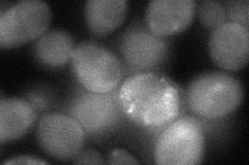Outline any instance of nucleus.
<instances>
[{"mask_svg":"<svg viewBox=\"0 0 249 165\" xmlns=\"http://www.w3.org/2000/svg\"><path fill=\"white\" fill-rule=\"evenodd\" d=\"M119 99L129 121L146 136L157 137L187 107L180 86L158 73L129 75L119 87Z\"/></svg>","mask_w":249,"mask_h":165,"instance_id":"obj_1","label":"nucleus"},{"mask_svg":"<svg viewBox=\"0 0 249 165\" xmlns=\"http://www.w3.org/2000/svg\"><path fill=\"white\" fill-rule=\"evenodd\" d=\"M62 111L73 117L81 125L87 137L96 143L111 137L132 124L123 112L119 88L111 92L96 93L76 84L70 90Z\"/></svg>","mask_w":249,"mask_h":165,"instance_id":"obj_2","label":"nucleus"},{"mask_svg":"<svg viewBox=\"0 0 249 165\" xmlns=\"http://www.w3.org/2000/svg\"><path fill=\"white\" fill-rule=\"evenodd\" d=\"M244 97L243 85L224 72H207L196 76L185 92L186 105L199 118L221 120L239 107Z\"/></svg>","mask_w":249,"mask_h":165,"instance_id":"obj_3","label":"nucleus"},{"mask_svg":"<svg viewBox=\"0 0 249 165\" xmlns=\"http://www.w3.org/2000/svg\"><path fill=\"white\" fill-rule=\"evenodd\" d=\"M181 116L156 137L153 157L161 165H193L205 158L206 126L209 119Z\"/></svg>","mask_w":249,"mask_h":165,"instance_id":"obj_4","label":"nucleus"},{"mask_svg":"<svg viewBox=\"0 0 249 165\" xmlns=\"http://www.w3.org/2000/svg\"><path fill=\"white\" fill-rule=\"evenodd\" d=\"M116 51L124 75L158 73L171 54L168 37L153 33L143 21H135L124 28L116 41Z\"/></svg>","mask_w":249,"mask_h":165,"instance_id":"obj_5","label":"nucleus"},{"mask_svg":"<svg viewBox=\"0 0 249 165\" xmlns=\"http://www.w3.org/2000/svg\"><path fill=\"white\" fill-rule=\"evenodd\" d=\"M71 65L78 84L90 92H111L123 82L124 68L118 55L93 42L75 45Z\"/></svg>","mask_w":249,"mask_h":165,"instance_id":"obj_6","label":"nucleus"},{"mask_svg":"<svg viewBox=\"0 0 249 165\" xmlns=\"http://www.w3.org/2000/svg\"><path fill=\"white\" fill-rule=\"evenodd\" d=\"M50 6L42 0H21L0 14V46L15 48L42 36L51 22Z\"/></svg>","mask_w":249,"mask_h":165,"instance_id":"obj_7","label":"nucleus"},{"mask_svg":"<svg viewBox=\"0 0 249 165\" xmlns=\"http://www.w3.org/2000/svg\"><path fill=\"white\" fill-rule=\"evenodd\" d=\"M85 138L81 125L66 113H47L37 123V144L45 153L60 161L73 160L83 149Z\"/></svg>","mask_w":249,"mask_h":165,"instance_id":"obj_8","label":"nucleus"},{"mask_svg":"<svg viewBox=\"0 0 249 165\" xmlns=\"http://www.w3.org/2000/svg\"><path fill=\"white\" fill-rule=\"evenodd\" d=\"M209 52L219 67L238 72L249 58V30L238 23L227 21L212 31L209 38Z\"/></svg>","mask_w":249,"mask_h":165,"instance_id":"obj_9","label":"nucleus"},{"mask_svg":"<svg viewBox=\"0 0 249 165\" xmlns=\"http://www.w3.org/2000/svg\"><path fill=\"white\" fill-rule=\"evenodd\" d=\"M196 3L194 0H153L146 5L145 25L161 37L181 33L193 21Z\"/></svg>","mask_w":249,"mask_h":165,"instance_id":"obj_10","label":"nucleus"},{"mask_svg":"<svg viewBox=\"0 0 249 165\" xmlns=\"http://www.w3.org/2000/svg\"><path fill=\"white\" fill-rule=\"evenodd\" d=\"M38 113L23 97H7L0 100V143L18 139L34 126Z\"/></svg>","mask_w":249,"mask_h":165,"instance_id":"obj_11","label":"nucleus"},{"mask_svg":"<svg viewBox=\"0 0 249 165\" xmlns=\"http://www.w3.org/2000/svg\"><path fill=\"white\" fill-rule=\"evenodd\" d=\"M74 48V39L68 31L51 29L36 39L33 54L41 65L50 69H57L71 62Z\"/></svg>","mask_w":249,"mask_h":165,"instance_id":"obj_12","label":"nucleus"},{"mask_svg":"<svg viewBox=\"0 0 249 165\" xmlns=\"http://www.w3.org/2000/svg\"><path fill=\"white\" fill-rule=\"evenodd\" d=\"M129 10L127 0H89L84 5L85 21L97 36H106L119 28Z\"/></svg>","mask_w":249,"mask_h":165,"instance_id":"obj_13","label":"nucleus"},{"mask_svg":"<svg viewBox=\"0 0 249 165\" xmlns=\"http://www.w3.org/2000/svg\"><path fill=\"white\" fill-rule=\"evenodd\" d=\"M196 10L201 24L212 31L228 21L223 2L217 0H202L196 3Z\"/></svg>","mask_w":249,"mask_h":165,"instance_id":"obj_14","label":"nucleus"},{"mask_svg":"<svg viewBox=\"0 0 249 165\" xmlns=\"http://www.w3.org/2000/svg\"><path fill=\"white\" fill-rule=\"evenodd\" d=\"M24 98L34 106L38 114L48 111L54 100L52 92L48 88H45L44 86L34 87L30 91L26 92Z\"/></svg>","mask_w":249,"mask_h":165,"instance_id":"obj_15","label":"nucleus"},{"mask_svg":"<svg viewBox=\"0 0 249 165\" xmlns=\"http://www.w3.org/2000/svg\"><path fill=\"white\" fill-rule=\"evenodd\" d=\"M228 21L238 23V24L248 27V0H229L223 2Z\"/></svg>","mask_w":249,"mask_h":165,"instance_id":"obj_16","label":"nucleus"},{"mask_svg":"<svg viewBox=\"0 0 249 165\" xmlns=\"http://www.w3.org/2000/svg\"><path fill=\"white\" fill-rule=\"evenodd\" d=\"M73 163L75 164H105L106 160L102 154H100L98 151L93 149H87L78 153L74 158Z\"/></svg>","mask_w":249,"mask_h":165,"instance_id":"obj_17","label":"nucleus"},{"mask_svg":"<svg viewBox=\"0 0 249 165\" xmlns=\"http://www.w3.org/2000/svg\"><path fill=\"white\" fill-rule=\"evenodd\" d=\"M106 163L108 164H139L140 161L137 160L134 156H132L127 151L123 149H114L107 156Z\"/></svg>","mask_w":249,"mask_h":165,"instance_id":"obj_18","label":"nucleus"},{"mask_svg":"<svg viewBox=\"0 0 249 165\" xmlns=\"http://www.w3.org/2000/svg\"><path fill=\"white\" fill-rule=\"evenodd\" d=\"M2 164H48V162L35 156L19 155L12 157L11 159L2 161Z\"/></svg>","mask_w":249,"mask_h":165,"instance_id":"obj_19","label":"nucleus"}]
</instances>
